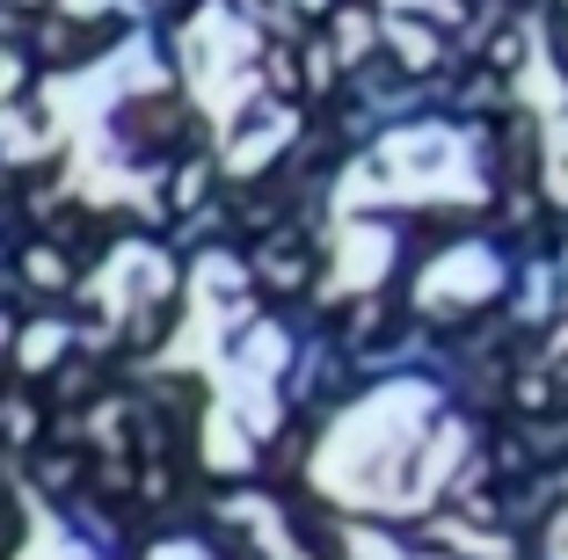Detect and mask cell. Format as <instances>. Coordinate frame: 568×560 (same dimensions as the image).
Instances as JSON below:
<instances>
[{
  "label": "cell",
  "instance_id": "obj_1",
  "mask_svg": "<svg viewBox=\"0 0 568 560\" xmlns=\"http://www.w3.org/2000/svg\"><path fill=\"white\" fill-rule=\"evenodd\" d=\"M153 560H204V553H197V546H161Z\"/></svg>",
  "mask_w": 568,
  "mask_h": 560
}]
</instances>
